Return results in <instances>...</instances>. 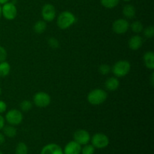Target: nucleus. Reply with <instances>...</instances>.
Returning <instances> with one entry per match:
<instances>
[{
	"label": "nucleus",
	"instance_id": "f257e3e1",
	"mask_svg": "<svg viewBox=\"0 0 154 154\" xmlns=\"http://www.w3.org/2000/svg\"><path fill=\"white\" fill-rule=\"evenodd\" d=\"M75 21H76V17L73 13L69 11H64L57 17V24L60 29L64 30L67 29L74 25Z\"/></svg>",
	"mask_w": 154,
	"mask_h": 154
},
{
	"label": "nucleus",
	"instance_id": "f03ea898",
	"mask_svg": "<svg viewBox=\"0 0 154 154\" xmlns=\"http://www.w3.org/2000/svg\"><path fill=\"white\" fill-rule=\"evenodd\" d=\"M108 98V93L105 90L96 88L91 90L87 95V101L90 105H99L104 103Z\"/></svg>",
	"mask_w": 154,
	"mask_h": 154
},
{
	"label": "nucleus",
	"instance_id": "7ed1b4c3",
	"mask_svg": "<svg viewBox=\"0 0 154 154\" xmlns=\"http://www.w3.org/2000/svg\"><path fill=\"white\" fill-rule=\"evenodd\" d=\"M131 64L127 60H119L116 62L111 68V72L117 78H123L129 73Z\"/></svg>",
	"mask_w": 154,
	"mask_h": 154
},
{
	"label": "nucleus",
	"instance_id": "20e7f679",
	"mask_svg": "<svg viewBox=\"0 0 154 154\" xmlns=\"http://www.w3.org/2000/svg\"><path fill=\"white\" fill-rule=\"evenodd\" d=\"M5 120L9 125L18 126L20 124L23 120V115L22 112L17 109H11L8 111L5 114Z\"/></svg>",
	"mask_w": 154,
	"mask_h": 154
},
{
	"label": "nucleus",
	"instance_id": "39448f33",
	"mask_svg": "<svg viewBox=\"0 0 154 154\" xmlns=\"http://www.w3.org/2000/svg\"><path fill=\"white\" fill-rule=\"evenodd\" d=\"M90 141L92 145L97 149L105 148L108 147L110 142L108 137L105 134L100 133V132L94 134L90 138Z\"/></svg>",
	"mask_w": 154,
	"mask_h": 154
},
{
	"label": "nucleus",
	"instance_id": "423d86ee",
	"mask_svg": "<svg viewBox=\"0 0 154 154\" xmlns=\"http://www.w3.org/2000/svg\"><path fill=\"white\" fill-rule=\"evenodd\" d=\"M17 8L14 3L8 2L5 3L2 7V16L8 20H13L17 17Z\"/></svg>",
	"mask_w": 154,
	"mask_h": 154
},
{
	"label": "nucleus",
	"instance_id": "0eeeda50",
	"mask_svg": "<svg viewBox=\"0 0 154 154\" xmlns=\"http://www.w3.org/2000/svg\"><path fill=\"white\" fill-rule=\"evenodd\" d=\"M33 102L36 107L44 108L48 107L51 102V98L45 92H38L33 96Z\"/></svg>",
	"mask_w": 154,
	"mask_h": 154
},
{
	"label": "nucleus",
	"instance_id": "6e6552de",
	"mask_svg": "<svg viewBox=\"0 0 154 154\" xmlns=\"http://www.w3.org/2000/svg\"><path fill=\"white\" fill-rule=\"evenodd\" d=\"M129 21L124 18H120L114 21L112 24V29L116 34L123 35L125 34L129 29Z\"/></svg>",
	"mask_w": 154,
	"mask_h": 154
},
{
	"label": "nucleus",
	"instance_id": "1a4fd4ad",
	"mask_svg": "<svg viewBox=\"0 0 154 154\" xmlns=\"http://www.w3.org/2000/svg\"><path fill=\"white\" fill-rule=\"evenodd\" d=\"M42 16L43 18V20H45V22L53 21L57 17V11H56L55 7L50 3L45 4L42 7Z\"/></svg>",
	"mask_w": 154,
	"mask_h": 154
},
{
	"label": "nucleus",
	"instance_id": "9d476101",
	"mask_svg": "<svg viewBox=\"0 0 154 154\" xmlns=\"http://www.w3.org/2000/svg\"><path fill=\"white\" fill-rule=\"evenodd\" d=\"M74 141H76L78 144L80 145H85V144H88L90 141V133L88 131L85 130V129H78L74 132L73 135Z\"/></svg>",
	"mask_w": 154,
	"mask_h": 154
},
{
	"label": "nucleus",
	"instance_id": "9b49d317",
	"mask_svg": "<svg viewBox=\"0 0 154 154\" xmlns=\"http://www.w3.org/2000/svg\"><path fill=\"white\" fill-rule=\"evenodd\" d=\"M41 154H63V150L57 144L51 143L42 147Z\"/></svg>",
	"mask_w": 154,
	"mask_h": 154
},
{
	"label": "nucleus",
	"instance_id": "f8f14e48",
	"mask_svg": "<svg viewBox=\"0 0 154 154\" xmlns=\"http://www.w3.org/2000/svg\"><path fill=\"white\" fill-rule=\"evenodd\" d=\"M81 145L75 141H71L65 146L63 154H81Z\"/></svg>",
	"mask_w": 154,
	"mask_h": 154
},
{
	"label": "nucleus",
	"instance_id": "ddd939ff",
	"mask_svg": "<svg viewBox=\"0 0 154 154\" xmlns=\"http://www.w3.org/2000/svg\"><path fill=\"white\" fill-rule=\"evenodd\" d=\"M144 43V39L138 35L132 36L128 42V46L132 51H138Z\"/></svg>",
	"mask_w": 154,
	"mask_h": 154
},
{
	"label": "nucleus",
	"instance_id": "4468645a",
	"mask_svg": "<svg viewBox=\"0 0 154 154\" xmlns=\"http://www.w3.org/2000/svg\"><path fill=\"white\" fill-rule=\"evenodd\" d=\"M119 87H120V81L115 76L108 78L105 82V87L109 91H116Z\"/></svg>",
	"mask_w": 154,
	"mask_h": 154
},
{
	"label": "nucleus",
	"instance_id": "2eb2a0df",
	"mask_svg": "<svg viewBox=\"0 0 154 154\" xmlns=\"http://www.w3.org/2000/svg\"><path fill=\"white\" fill-rule=\"evenodd\" d=\"M144 66L150 70L154 69V54L153 51H147L143 56Z\"/></svg>",
	"mask_w": 154,
	"mask_h": 154
},
{
	"label": "nucleus",
	"instance_id": "dca6fc26",
	"mask_svg": "<svg viewBox=\"0 0 154 154\" xmlns=\"http://www.w3.org/2000/svg\"><path fill=\"white\" fill-rule=\"evenodd\" d=\"M122 12L125 17H126L127 19H132L135 17V14H136V9L132 5L128 4L123 8Z\"/></svg>",
	"mask_w": 154,
	"mask_h": 154
},
{
	"label": "nucleus",
	"instance_id": "f3484780",
	"mask_svg": "<svg viewBox=\"0 0 154 154\" xmlns=\"http://www.w3.org/2000/svg\"><path fill=\"white\" fill-rule=\"evenodd\" d=\"M47 29V23L45 20H38L33 26V30L37 34H42Z\"/></svg>",
	"mask_w": 154,
	"mask_h": 154
},
{
	"label": "nucleus",
	"instance_id": "a211bd4d",
	"mask_svg": "<svg viewBox=\"0 0 154 154\" xmlns=\"http://www.w3.org/2000/svg\"><path fill=\"white\" fill-rule=\"evenodd\" d=\"M3 135L8 138H14L17 135V129L14 127V126L12 125H8V126H5L3 129Z\"/></svg>",
	"mask_w": 154,
	"mask_h": 154
},
{
	"label": "nucleus",
	"instance_id": "6ab92c4d",
	"mask_svg": "<svg viewBox=\"0 0 154 154\" xmlns=\"http://www.w3.org/2000/svg\"><path fill=\"white\" fill-rule=\"evenodd\" d=\"M11 66L8 62L3 61L0 63V77L5 78L10 74Z\"/></svg>",
	"mask_w": 154,
	"mask_h": 154
},
{
	"label": "nucleus",
	"instance_id": "aec40b11",
	"mask_svg": "<svg viewBox=\"0 0 154 154\" xmlns=\"http://www.w3.org/2000/svg\"><path fill=\"white\" fill-rule=\"evenodd\" d=\"M100 2L105 8L112 9L118 5L120 0H100Z\"/></svg>",
	"mask_w": 154,
	"mask_h": 154
},
{
	"label": "nucleus",
	"instance_id": "412c9836",
	"mask_svg": "<svg viewBox=\"0 0 154 154\" xmlns=\"http://www.w3.org/2000/svg\"><path fill=\"white\" fill-rule=\"evenodd\" d=\"M129 27L131 28L132 31L134 33H136V34H139L141 32H143V29H144V26H143L142 23L139 20L134 21Z\"/></svg>",
	"mask_w": 154,
	"mask_h": 154
},
{
	"label": "nucleus",
	"instance_id": "4be33fe9",
	"mask_svg": "<svg viewBox=\"0 0 154 154\" xmlns=\"http://www.w3.org/2000/svg\"><path fill=\"white\" fill-rule=\"evenodd\" d=\"M15 154H28V147L24 142L18 143L15 148Z\"/></svg>",
	"mask_w": 154,
	"mask_h": 154
},
{
	"label": "nucleus",
	"instance_id": "5701e85b",
	"mask_svg": "<svg viewBox=\"0 0 154 154\" xmlns=\"http://www.w3.org/2000/svg\"><path fill=\"white\" fill-rule=\"evenodd\" d=\"M20 108L22 111L27 112L32 108V103L29 100H23L20 104Z\"/></svg>",
	"mask_w": 154,
	"mask_h": 154
},
{
	"label": "nucleus",
	"instance_id": "b1692460",
	"mask_svg": "<svg viewBox=\"0 0 154 154\" xmlns=\"http://www.w3.org/2000/svg\"><path fill=\"white\" fill-rule=\"evenodd\" d=\"M95 147L92 144H87L84 145V147H81V152L82 154H94L95 153Z\"/></svg>",
	"mask_w": 154,
	"mask_h": 154
},
{
	"label": "nucleus",
	"instance_id": "393cba45",
	"mask_svg": "<svg viewBox=\"0 0 154 154\" xmlns=\"http://www.w3.org/2000/svg\"><path fill=\"white\" fill-rule=\"evenodd\" d=\"M111 72V67L108 64H102L99 67V72L102 75H107Z\"/></svg>",
	"mask_w": 154,
	"mask_h": 154
},
{
	"label": "nucleus",
	"instance_id": "a878e982",
	"mask_svg": "<svg viewBox=\"0 0 154 154\" xmlns=\"http://www.w3.org/2000/svg\"><path fill=\"white\" fill-rule=\"evenodd\" d=\"M143 32L147 38H152L154 36V27L153 26H149L143 29Z\"/></svg>",
	"mask_w": 154,
	"mask_h": 154
},
{
	"label": "nucleus",
	"instance_id": "bb28decb",
	"mask_svg": "<svg viewBox=\"0 0 154 154\" xmlns=\"http://www.w3.org/2000/svg\"><path fill=\"white\" fill-rule=\"evenodd\" d=\"M48 45L53 49H57L60 47V42L56 38L51 37L48 39Z\"/></svg>",
	"mask_w": 154,
	"mask_h": 154
},
{
	"label": "nucleus",
	"instance_id": "cd10ccee",
	"mask_svg": "<svg viewBox=\"0 0 154 154\" xmlns=\"http://www.w3.org/2000/svg\"><path fill=\"white\" fill-rule=\"evenodd\" d=\"M7 56L8 54L6 50L2 46L0 45V63L3 61H5V60L7 59Z\"/></svg>",
	"mask_w": 154,
	"mask_h": 154
},
{
	"label": "nucleus",
	"instance_id": "c85d7f7f",
	"mask_svg": "<svg viewBox=\"0 0 154 154\" xmlns=\"http://www.w3.org/2000/svg\"><path fill=\"white\" fill-rule=\"evenodd\" d=\"M6 110H7V105H6V103L4 101L0 100V114L5 112Z\"/></svg>",
	"mask_w": 154,
	"mask_h": 154
},
{
	"label": "nucleus",
	"instance_id": "c756f323",
	"mask_svg": "<svg viewBox=\"0 0 154 154\" xmlns=\"http://www.w3.org/2000/svg\"><path fill=\"white\" fill-rule=\"evenodd\" d=\"M5 120L4 117L0 114V130L3 129V127L5 126Z\"/></svg>",
	"mask_w": 154,
	"mask_h": 154
},
{
	"label": "nucleus",
	"instance_id": "7c9ffc66",
	"mask_svg": "<svg viewBox=\"0 0 154 154\" xmlns=\"http://www.w3.org/2000/svg\"><path fill=\"white\" fill-rule=\"evenodd\" d=\"M5 141V135L2 133L0 132V145L3 144Z\"/></svg>",
	"mask_w": 154,
	"mask_h": 154
},
{
	"label": "nucleus",
	"instance_id": "2f4dec72",
	"mask_svg": "<svg viewBox=\"0 0 154 154\" xmlns=\"http://www.w3.org/2000/svg\"><path fill=\"white\" fill-rule=\"evenodd\" d=\"M150 83H151L152 86H153V83H154V74L152 73L151 75V81H150Z\"/></svg>",
	"mask_w": 154,
	"mask_h": 154
},
{
	"label": "nucleus",
	"instance_id": "473e14b6",
	"mask_svg": "<svg viewBox=\"0 0 154 154\" xmlns=\"http://www.w3.org/2000/svg\"><path fill=\"white\" fill-rule=\"evenodd\" d=\"M8 2H9V0H0V5H4Z\"/></svg>",
	"mask_w": 154,
	"mask_h": 154
},
{
	"label": "nucleus",
	"instance_id": "72a5a7b5",
	"mask_svg": "<svg viewBox=\"0 0 154 154\" xmlns=\"http://www.w3.org/2000/svg\"><path fill=\"white\" fill-rule=\"evenodd\" d=\"M2 6L1 5H0V20H1V17H2Z\"/></svg>",
	"mask_w": 154,
	"mask_h": 154
},
{
	"label": "nucleus",
	"instance_id": "f704fd0d",
	"mask_svg": "<svg viewBox=\"0 0 154 154\" xmlns=\"http://www.w3.org/2000/svg\"><path fill=\"white\" fill-rule=\"evenodd\" d=\"M1 94H2V88L1 87H0V96H1Z\"/></svg>",
	"mask_w": 154,
	"mask_h": 154
},
{
	"label": "nucleus",
	"instance_id": "c9c22d12",
	"mask_svg": "<svg viewBox=\"0 0 154 154\" xmlns=\"http://www.w3.org/2000/svg\"><path fill=\"white\" fill-rule=\"evenodd\" d=\"M123 1H124V2H129V1H131V0H123Z\"/></svg>",
	"mask_w": 154,
	"mask_h": 154
},
{
	"label": "nucleus",
	"instance_id": "e433bc0d",
	"mask_svg": "<svg viewBox=\"0 0 154 154\" xmlns=\"http://www.w3.org/2000/svg\"><path fill=\"white\" fill-rule=\"evenodd\" d=\"M0 154H3V153H2V152L1 150H0Z\"/></svg>",
	"mask_w": 154,
	"mask_h": 154
}]
</instances>
